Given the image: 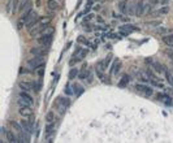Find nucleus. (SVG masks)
<instances>
[{
    "label": "nucleus",
    "mask_w": 173,
    "mask_h": 143,
    "mask_svg": "<svg viewBox=\"0 0 173 143\" xmlns=\"http://www.w3.org/2000/svg\"><path fill=\"white\" fill-rule=\"evenodd\" d=\"M109 61H111V56H108V57H106V60H102V61H99L97 65H95V69H99V70H107V68H108V64H109Z\"/></svg>",
    "instance_id": "20"
},
{
    "label": "nucleus",
    "mask_w": 173,
    "mask_h": 143,
    "mask_svg": "<svg viewBox=\"0 0 173 143\" xmlns=\"http://www.w3.org/2000/svg\"><path fill=\"white\" fill-rule=\"evenodd\" d=\"M135 30H137V26L135 25H133V24H125L123 26H120L118 33H120L121 37H128L129 34H132Z\"/></svg>",
    "instance_id": "12"
},
{
    "label": "nucleus",
    "mask_w": 173,
    "mask_h": 143,
    "mask_svg": "<svg viewBox=\"0 0 173 143\" xmlns=\"http://www.w3.org/2000/svg\"><path fill=\"white\" fill-rule=\"evenodd\" d=\"M156 33L160 34V35H167V34H169V30L167 28H158L156 29Z\"/></svg>",
    "instance_id": "32"
},
{
    "label": "nucleus",
    "mask_w": 173,
    "mask_h": 143,
    "mask_svg": "<svg viewBox=\"0 0 173 143\" xmlns=\"http://www.w3.org/2000/svg\"><path fill=\"white\" fill-rule=\"evenodd\" d=\"M155 99H156L158 102H160V103H163V104H167V105H172V103H173L172 98L168 94H164V93H156Z\"/></svg>",
    "instance_id": "13"
},
{
    "label": "nucleus",
    "mask_w": 173,
    "mask_h": 143,
    "mask_svg": "<svg viewBox=\"0 0 173 143\" xmlns=\"http://www.w3.org/2000/svg\"><path fill=\"white\" fill-rule=\"evenodd\" d=\"M118 8H120L121 13H124V14L130 13V3H129L128 0H121L120 4H118Z\"/></svg>",
    "instance_id": "16"
},
{
    "label": "nucleus",
    "mask_w": 173,
    "mask_h": 143,
    "mask_svg": "<svg viewBox=\"0 0 173 143\" xmlns=\"http://www.w3.org/2000/svg\"><path fill=\"white\" fill-rule=\"evenodd\" d=\"M165 78H167V82L173 87V72H170V70H165Z\"/></svg>",
    "instance_id": "30"
},
{
    "label": "nucleus",
    "mask_w": 173,
    "mask_h": 143,
    "mask_svg": "<svg viewBox=\"0 0 173 143\" xmlns=\"http://www.w3.org/2000/svg\"><path fill=\"white\" fill-rule=\"evenodd\" d=\"M86 53H87V51H86L85 48L77 47V48H76V51H74V53H73V57H72V60L69 61V64H71V65H74L76 62L82 61V60L85 59V56H86Z\"/></svg>",
    "instance_id": "10"
},
{
    "label": "nucleus",
    "mask_w": 173,
    "mask_h": 143,
    "mask_svg": "<svg viewBox=\"0 0 173 143\" xmlns=\"http://www.w3.org/2000/svg\"><path fill=\"white\" fill-rule=\"evenodd\" d=\"M20 88L22 91H35L38 93L42 87V83L40 82H35V81H21L18 83Z\"/></svg>",
    "instance_id": "4"
},
{
    "label": "nucleus",
    "mask_w": 173,
    "mask_h": 143,
    "mask_svg": "<svg viewBox=\"0 0 173 143\" xmlns=\"http://www.w3.org/2000/svg\"><path fill=\"white\" fill-rule=\"evenodd\" d=\"M95 73H97L98 78L100 79L102 82H106V83H109V82H111L109 79H108V77H107V74H106V72H104V70H99V69H95Z\"/></svg>",
    "instance_id": "23"
},
{
    "label": "nucleus",
    "mask_w": 173,
    "mask_h": 143,
    "mask_svg": "<svg viewBox=\"0 0 173 143\" xmlns=\"http://www.w3.org/2000/svg\"><path fill=\"white\" fill-rule=\"evenodd\" d=\"M31 5H33V3H31V0H22V2L20 3V12H22V13H26L28 11H30L31 9Z\"/></svg>",
    "instance_id": "19"
},
{
    "label": "nucleus",
    "mask_w": 173,
    "mask_h": 143,
    "mask_svg": "<svg viewBox=\"0 0 173 143\" xmlns=\"http://www.w3.org/2000/svg\"><path fill=\"white\" fill-rule=\"evenodd\" d=\"M92 19H94V14H92V13L86 14V17H85V19L82 20V25H83V24H87V22H90Z\"/></svg>",
    "instance_id": "33"
},
{
    "label": "nucleus",
    "mask_w": 173,
    "mask_h": 143,
    "mask_svg": "<svg viewBox=\"0 0 173 143\" xmlns=\"http://www.w3.org/2000/svg\"><path fill=\"white\" fill-rule=\"evenodd\" d=\"M47 122H55V113L54 112H48V114H47Z\"/></svg>",
    "instance_id": "34"
},
{
    "label": "nucleus",
    "mask_w": 173,
    "mask_h": 143,
    "mask_svg": "<svg viewBox=\"0 0 173 143\" xmlns=\"http://www.w3.org/2000/svg\"><path fill=\"white\" fill-rule=\"evenodd\" d=\"M55 130V122H47V126H46V138L50 139L51 135L54 134Z\"/></svg>",
    "instance_id": "26"
},
{
    "label": "nucleus",
    "mask_w": 173,
    "mask_h": 143,
    "mask_svg": "<svg viewBox=\"0 0 173 143\" xmlns=\"http://www.w3.org/2000/svg\"><path fill=\"white\" fill-rule=\"evenodd\" d=\"M69 105H71V99H68L66 96H59L54 102V108L57 109L60 113H64Z\"/></svg>",
    "instance_id": "5"
},
{
    "label": "nucleus",
    "mask_w": 173,
    "mask_h": 143,
    "mask_svg": "<svg viewBox=\"0 0 173 143\" xmlns=\"http://www.w3.org/2000/svg\"><path fill=\"white\" fill-rule=\"evenodd\" d=\"M168 7H163V8H159L158 11H155L152 14H154V17H163V16H167V13H168Z\"/></svg>",
    "instance_id": "27"
},
{
    "label": "nucleus",
    "mask_w": 173,
    "mask_h": 143,
    "mask_svg": "<svg viewBox=\"0 0 173 143\" xmlns=\"http://www.w3.org/2000/svg\"><path fill=\"white\" fill-rule=\"evenodd\" d=\"M163 43L165 44L167 47L173 48V34H167V35H163Z\"/></svg>",
    "instance_id": "22"
},
{
    "label": "nucleus",
    "mask_w": 173,
    "mask_h": 143,
    "mask_svg": "<svg viewBox=\"0 0 173 143\" xmlns=\"http://www.w3.org/2000/svg\"><path fill=\"white\" fill-rule=\"evenodd\" d=\"M33 96L29 94V91H22L18 94V98H17V104L18 107H33Z\"/></svg>",
    "instance_id": "3"
},
{
    "label": "nucleus",
    "mask_w": 173,
    "mask_h": 143,
    "mask_svg": "<svg viewBox=\"0 0 173 143\" xmlns=\"http://www.w3.org/2000/svg\"><path fill=\"white\" fill-rule=\"evenodd\" d=\"M169 56H170V59H172V61H173V52H169Z\"/></svg>",
    "instance_id": "35"
},
{
    "label": "nucleus",
    "mask_w": 173,
    "mask_h": 143,
    "mask_svg": "<svg viewBox=\"0 0 173 143\" xmlns=\"http://www.w3.org/2000/svg\"><path fill=\"white\" fill-rule=\"evenodd\" d=\"M150 11H151V5L147 4L146 2H143V0H139V2L135 3V16L142 17L143 14L149 13Z\"/></svg>",
    "instance_id": "8"
},
{
    "label": "nucleus",
    "mask_w": 173,
    "mask_h": 143,
    "mask_svg": "<svg viewBox=\"0 0 173 143\" xmlns=\"http://www.w3.org/2000/svg\"><path fill=\"white\" fill-rule=\"evenodd\" d=\"M22 19H24V21H25V22H26L28 29H29V28H31L33 25H35V24L39 21V17H38V14H37L35 12H34L33 9L28 11L26 13H24Z\"/></svg>",
    "instance_id": "6"
},
{
    "label": "nucleus",
    "mask_w": 173,
    "mask_h": 143,
    "mask_svg": "<svg viewBox=\"0 0 173 143\" xmlns=\"http://www.w3.org/2000/svg\"><path fill=\"white\" fill-rule=\"evenodd\" d=\"M129 82H130V76H129V74H124L123 77H121L120 81H118V87L124 88V87H126L129 85Z\"/></svg>",
    "instance_id": "25"
},
{
    "label": "nucleus",
    "mask_w": 173,
    "mask_h": 143,
    "mask_svg": "<svg viewBox=\"0 0 173 143\" xmlns=\"http://www.w3.org/2000/svg\"><path fill=\"white\" fill-rule=\"evenodd\" d=\"M134 91L138 93V94H141L146 98H150L152 95V87L149 86V85H146V83H135L134 85Z\"/></svg>",
    "instance_id": "7"
},
{
    "label": "nucleus",
    "mask_w": 173,
    "mask_h": 143,
    "mask_svg": "<svg viewBox=\"0 0 173 143\" xmlns=\"http://www.w3.org/2000/svg\"><path fill=\"white\" fill-rule=\"evenodd\" d=\"M50 26V19L48 17H45V19L39 20L35 25H33L31 28H29V34L30 35H40L43 31H45L47 28Z\"/></svg>",
    "instance_id": "1"
},
{
    "label": "nucleus",
    "mask_w": 173,
    "mask_h": 143,
    "mask_svg": "<svg viewBox=\"0 0 173 143\" xmlns=\"http://www.w3.org/2000/svg\"><path fill=\"white\" fill-rule=\"evenodd\" d=\"M121 69V61L118 59H115L113 61H112V64H111V69H109V73L111 76H116L118 72Z\"/></svg>",
    "instance_id": "15"
},
{
    "label": "nucleus",
    "mask_w": 173,
    "mask_h": 143,
    "mask_svg": "<svg viewBox=\"0 0 173 143\" xmlns=\"http://www.w3.org/2000/svg\"><path fill=\"white\" fill-rule=\"evenodd\" d=\"M52 39H54V29H51L50 26H48V28L39 35L38 43H39V46L48 47L50 44H51V42H52Z\"/></svg>",
    "instance_id": "2"
},
{
    "label": "nucleus",
    "mask_w": 173,
    "mask_h": 143,
    "mask_svg": "<svg viewBox=\"0 0 173 143\" xmlns=\"http://www.w3.org/2000/svg\"><path fill=\"white\" fill-rule=\"evenodd\" d=\"M78 43H80V44H83V46H86V47H90L91 40L87 39L86 37H83V35H81V37H78Z\"/></svg>",
    "instance_id": "29"
},
{
    "label": "nucleus",
    "mask_w": 173,
    "mask_h": 143,
    "mask_svg": "<svg viewBox=\"0 0 173 143\" xmlns=\"http://www.w3.org/2000/svg\"><path fill=\"white\" fill-rule=\"evenodd\" d=\"M28 65L33 70L39 69L40 66L45 65V56H34V57L29 59L28 60Z\"/></svg>",
    "instance_id": "9"
},
{
    "label": "nucleus",
    "mask_w": 173,
    "mask_h": 143,
    "mask_svg": "<svg viewBox=\"0 0 173 143\" xmlns=\"http://www.w3.org/2000/svg\"><path fill=\"white\" fill-rule=\"evenodd\" d=\"M65 93L68 95H76V96H78L83 93V87L78 83H69L66 85V88H65Z\"/></svg>",
    "instance_id": "11"
},
{
    "label": "nucleus",
    "mask_w": 173,
    "mask_h": 143,
    "mask_svg": "<svg viewBox=\"0 0 173 143\" xmlns=\"http://www.w3.org/2000/svg\"><path fill=\"white\" fill-rule=\"evenodd\" d=\"M47 48H48V47L39 46V47H37V48H33L30 52H31V55H34V56H46V55H47Z\"/></svg>",
    "instance_id": "17"
},
{
    "label": "nucleus",
    "mask_w": 173,
    "mask_h": 143,
    "mask_svg": "<svg viewBox=\"0 0 173 143\" xmlns=\"http://www.w3.org/2000/svg\"><path fill=\"white\" fill-rule=\"evenodd\" d=\"M78 78L81 79V81H89L90 78V70L87 68H83L80 73H78Z\"/></svg>",
    "instance_id": "24"
},
{
    "label": "nucleus",
    "mask_w": 173,
    "mask_h": 143,
    "mask_svg": "<svg viewBox=\"0 0 173 143\" xmlns=\"http://www.w3.org/2000/svg\"><path fill=\"white\" fill-rule=\"evenodd\" d=\"M59 8L60 7H59V2H57V0H48V2H47V9H48V12L55 13Z\"/></svg>",
    "instance_id": "21"
},
{
    "label": "nucleus",
    "mask_w": 173,
    "mask_h": 143,
    "mask_svg": "<svg viewBox=\"0 0 173 143\" xmlns=\"http://www.w3.org/2000/svg\"><path fill=\"white\" fill-rule=\"evenodd\" d=\"M7 140L8 142H12V143L18 142V137H16L13 131H7Z\"/></svg>",
    "instance_id": "28"
},
{
    "label": "nucleus",
    "mask_w": 173,
    "mask_h": 143,
    "mask_svg": "<svg viewBox=\"0 0 173 143\" xmlns=\"http://www.w3.org/2000/svg\"><path fill=\"white\" fill-rule=\"evenodd\" d=\"M20 122H21L22 129L25 131L29 133V134H33V131H34V122H33V120H21Z\"/></svg>",
    "instance_id": "14"
},
{
    "label": "nucleus",
    "mask_w": 173,
    "mask_h": 143,
    "mask_svg": "<svg viewBox=\"0 0 173 143\" xmlns=\"http://www.w3.org/2000/svg\"><path fill=\"white\" fill-rule=\"evenodd\" d=\"M18 113L22 116V117H31L34 111H33V107H20Z\"/></svg>",
    "instance_id": "18"
},
{
    "label": "nucleus",
    "mask_w": 173,
    "mask_h": 143,
    "mask_svg": "<svg viewBox=\"0 0 173 143\" xmlns=\"http://www.w3.org/2000/svg\"><path fill=\"white\" fill-rule=\"evenodd\" d=\"M78 73H80L78 69H77V68H73L71 72H69V78L73 79V78H76V77H78Z\"/></svg>",
    "instance_id": "31"
}]
</instances>
